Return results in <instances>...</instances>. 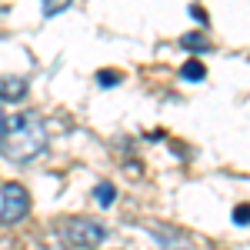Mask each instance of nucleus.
Listing matches in <instances>:
<instances>
[{"mask_svg": "<svg viewBox=\"0 0 250 250\" xmlns=\"http://www.w3.org/2000/svg\"><path fill=\"white\" fill-rule=\"evenodd\" d=\"M180 77L184 80H204L207 77V67H204L200 60H187V63L180 67Z\"/></svg>", "mask_w": 250, "mask_h": 250, "instance_id": "nucleus-5", "label": "nucleus"}, {"mask_svg": "<svg viewBox=\"0 0 250 250\" xmlns=\"http://www.w3.org/2000/svg\"><path fill=\"white\" fill-rule=\"evenodd\" d=\"M3 124H7V120H3V107H0V140H3Z\"/></svg>", "mask_w": 250, "mask_h": 250, "instance_id": "nucleus-10", "label": "nucleus"}, {"mask_svg": "<svg viewBox=\"0 0 250 250\" xmlns=\"http://www.w3.org/2000/svg\"><path fill=\"white\" fill-rule=\"evenodd\" d=\"M60 233L70 247H97L100 240H107V227L90 217H67L60 224Z\"/></svg>", "mask_w": 250, "mask_h": 250, "instance_id": "nucleus-2", "label": "nucleus"}, {"mask_svg": "<svg viewBox=\"0 0 250 250\" xmlns=\"http://www.w3.org/2000/svg\"><path fill=\"white\" fill-rule=\"evenodd\" d=\"M23 94H27L23 77H0V97L3 100H23Z\"/></svg>", "mask_w": 250, "mask_h": 250, "instance_id": "nucleus-4", "label": "nucleus"}, {"mask_svg": "<svg viewBox=\"0 0 250 250\" xmlns=\"http://www.w3.org/2000/svg\"><path fill=\"white\" fill-rule=\"evenodd\" d=\"M30 213V193L20 184H3V200H0V220L3 224H20Z\"/></svg>", "mask_w": 250, "mask_h": 250, "instance_id": "nucleus-3", "label": "nucleus"}, {"mask_svg": "<svg viewBox=\"0 0 250 250\" xmlns=\"http://www.w3.org/2000/svg\"><path fill=\"white\" fill-rule=\"evenodd\" d=\"M114 197H117V190L110 187V184H100V187H97V200H100L104 207H110V204H114Z\"/></svg>", "mask_w": 250, "mask_h": 250, "instance_id": "nucleus-7", "label": "nucleus"}, {"mask_svg": "<svg viewBox=\"0 0 250 250\" xmlns=\"http://www.w3.org/2000/svg\"><path fill=\"white\" fill-rule=\"evenodd\" d=\"M97 80H100V87H114V83H120V74H110V70H100V74H97Z\"/></svg>", "mask_w": 250, "mask_h": 250, "instance_id": "nucleus-9", "label": "nucleus"}, {"mask_svg": "<svg viewBox=\"0 0 250 250\" xmlns=\"http://www.w3.org/2000/svg\"><path fill=\"white\" fill-rule=\"evenodd\" d=\"M40 3H43V14H47V17H54V14H60V10H67L74 0H40Z\"/></svg>", "mask_w": 250, "mask_h": 250, "instance_id": "nucleus-6", "label": "nucleus"}, {"mask_svg": "<svg viewBox=\"0 0 250 250\" xmlns=\"http://www.w3.org/2000/svg\"><path fill=\"white\" fill-rule=\"evenodd\" d=\"M233 224H237V227H244V224H250V204H240V207L233 210Z\"/></svg>", "mask_w": 250, "mask_h": 250, "instance_id": "nucleus-8", "label": "nucleus"}, {"mask_svg": "<svg viewBox=\"0 0 250 250\" xmlns=\"http://www.w3.org/2000/svg\"><path fill=\"white\" fill-rule=\"evenodd\" d=\"M0 150L7 154V160L27 164L47 150V127L40 124V117L34 114H17L3 124V140Z\"/></svg>", "mask_w": 250, "mask_h": 250, "instance_id": "nucleus-1", "label": "nucleus"}]
</instances>
